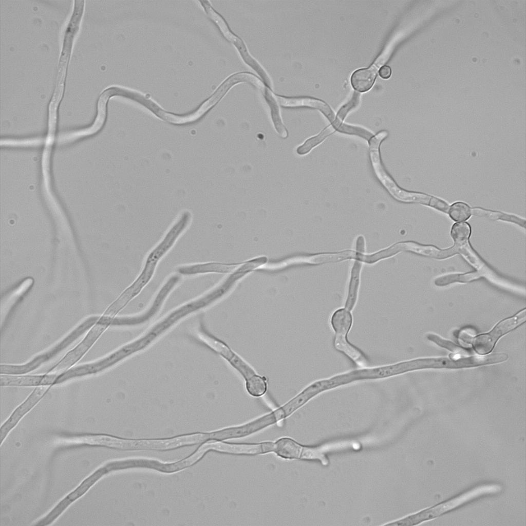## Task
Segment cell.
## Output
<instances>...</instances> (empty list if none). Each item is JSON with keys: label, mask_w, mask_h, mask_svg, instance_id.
<instances>
[{"label": "cell", "mask_w": 526, "mask_h": 526, "mask_svg": "<svg viewBox=\"0 0 526 526\" xmlns=\"http://www.w3.org/2000/svg\"><path fill=\"white\" fill-rule=\"evenodd\" d=\"M498 489V486L493 485L476 488L439 505L402 518L400 519V522L403 526L417 524L427 519L437 517L480 495L496 492Z\"/></svg>", "instance_id": "cell-4"}, {"label": "cell", "mask_w": 526, "mask_h": 526, "mask_svg": "<svg viewBox=\"0 0 526 526\" xmlns=\"http://www.w3.org/2000/svg\"><path fill=\"white\" fill-rule=\"evenodd\" d=\"M337 128L342 132L358 135L368 139L372 136L370 133L359 127L343 125H339Z\"/></svg>", "instance_id": "cell-19"}, {"label": "cell", "mask_w": 526, "mask_h": 526, "mask_svg": "<svg viewBox=\"0 0 526 526\" xmlns=\"http://www.w3.org/2000/svg\"><path fill=\"white\" fill-rule=\"evenodd\" d=\"M376 74L377 70L373 67L358 69L353 73L351 77L352 86L360 92L366 91L373 84Z\"/></svg>", "instance_id": "cell-9"}, {"label": "cell", "mask_w": 526, "mask_h": 526, "mask_svg": "<svg viewBox=\"0 0 526 526\" xmlns=\"http://www.w3.org/2000/svg\"><path fill=\"white\" fill-rule=\"evenodd\" d=\"M429 340L436 343L439 345L446 348L448 349L451 350L453 351H459L462 350L459 347L456 346L454 344L450 343L444 339H441L440 337L434 334H429L427 336Z\"/></svg>", "instance_id": "cell-20"}, {"label": "cell", "mask_w": 526, "mask_h": 526, "mask_svg": "<svg viewBox=\"0 0 526 526\" xmlns=\"http://www.w3.org/2000/svg\"><path fill=\"white\" fill-rule=\"evenodd\" d=\"M470 234L471 228L466 222L456 223L452 228L451 235L455 241L456 247L465 246Z\"/></svg>", "instance_id": "cell-14"}, {"label": "cell", "mask_w": 526, "mask_h": 526, "mask_svg": "<svg viewBox=\"0 0 526 526\" xmlns=\"http://www.w3.org/2000/svg\"><path fill=\"white\" fill-rule=\"evenodd\" d=\"M378 147H370L372 163L377 176L396 198L404 201H412L414 194L408 193L399 188L384 171L380 162Z\"/></svg>", "instance_id": "cell-8"}, {"label": "cell", "mask_w": 526, "mask_h": 526, "mask_svg": "<svg viewBox=\"0 0 526 526\" xmlns=\"http://www.w3.org/2000/svg\"><path fill=\"white\" fill-rule=\"evenodd\" d=\"M352 322L350 312L345 309H340L333 314L331 318V326L335 335H346L349 331Z\"/></svg>", "instance_id": "cell-11"}, {"label": "cell", "mask_w": 526, "mask_h": 526, "mask_svg": "<svg viewBox=\"0 0 526 526\" xmlns=\"http://www.w3.org/2000/svg\"><path fill=\"white\" fill-rule=\"evenodd\" d=\"M525 317V310L524 309L515 316L501 321L490 332L471 339L470 342L477 353L486 354L493 349L501 336L524 322Z\"/></svg>", "instance_id": "cell-5"}, {"label": "cell", "mask_w": 526, "mask_h": 526, "mask_svg": "<svg viewBox=\"0 0 526 526\" xmlns=\"http://www.w3.org/2000/svg\"><path fill=\"white\" fill-rule=\"evenodd\" d=\"M279 103L284 106L295 107L306 106L321 109L328 118L332 120L333 114L329 108L324 103L309 98H285L275 96Z\"/></svg>", "instance_id": "cell-10"}, {"label": "cell", "mask_w": 526, "mask_h": 526, "mask_svg": "<svg viewBox=\"0 0 526 526\" xmlns=\"http://www.w3.org/2000/svg\"><path fill=\"white\" fill-rule=\"evenodd\" d=\"M99 317L90 316L72 330L66 336L48 350L35 356L28 362L21 365L1 364V374H26L50 361L66 349L97 322Z\"/></svg>", "instance_id": "cell-1"}, {"label": "cell", "mask_w": 526, "mask_h": 526, "mask_svg": "<svg viewBox=\"0 0 526 526\" xmlns=\"http://www.w3.org/2000/svg\"><path fill=\"white\" fill-rule=\"evenodd\" d=\"M58 375V373H55L37 375L1 374L0 385L4 387H52Z\"/></svg>", "instance_id": "cell-6"}, {"label": "cell", "mask_w": 526, "mask_h": 526, "mask_svg": "<svg viewBox=\"0 0 526 526\" xmlns=\"http://www.w3.org/2000/svg\"><path fill=\"white\" fill-rule=\"evenodd\" d=\"M333 130L334 129L332 126L327 127L318 135L309 139L303 145L298 147L297 149V153L299 155H304L308 153Z\"/></svg>", "instance_id": "cell-17"}, {"label": "cell", "mask_w": 526, "mask_h": 526, "mask_svg": "<svg viewBox=\"0 0 526 526\" xmlns=\"http://www.w3.org/2000/svg\"><path fill=\"white\" fill-rule=\"evenodd\" d=\"M49 386H41L35 387L27 398L13 411L11 416L2 426L1 434L6 435L20 419L32 408H33L47 393L51 388Z\"/></svg>", "instance_id": "cell-7"}, {"label": "cell", "mask_w": 526, "mask_h": 526, "mask_svg": "<svg viewBox=\"0 0 526 526\" xmlns=\"http://www.w3.org/2000/svg\"><path fill=\"white\" fill-rule=\"evenodd\" d=\"M110 324L111 321L107 318L103 316L99 317L83 339L46 373H61L71 368L85 355Z\"/></svg>", "instance_id": "cell-3"}, {"label": "cell", "mask_w": 526, "mask_h": 526, "mask_svg": "<svg viewBox=\"0 0 526 526\" xmlns=\"http://www.w3.org/2000/svg\"><path fill=\"white\" fill-rule=\"evenodd\" d=\"M448 213L454 220L461 221L467 220L471 215L469 206L463 202H457L453 203L450 207Z\"/></svg>", "instance_id": "cell-15"}, {"label": "cell", "mask_w": 526, "mask_h": 526, "mask_svg": "<svg viewBox=\"0 0 526 526\" xmlns=\"http://www.w3.org/2000/svg\"><path fill=\"white\" fill-rule=\"evenodd\" d=\"M267 380L264 377L252 374L246 379V387L248 392L255 397L264 395L267 389Z\"/></svg>", "instance_id": "cell-13"}, {"label": "cell", "mask_w": 526, "mask_h": 526, "mask_svg": "<svg viewBox=\"0 0 526 526\" xmlns=\"http://www.w3.org/2000/svg\"><path fill=\"white\" fill-rule=\"evenodd\" d=\"M391 69L388 66H384L382 67L379 71V74L380 77L385 79L389 78L391 75Z\"/></svg>", "instance_id": "cell-21"}, {"label": "cell", "mask_w": 526, "mask_h": 526, "mask_svg": "<svg viewBox=\"0 0 526 526\" xmlns=\"http://www.w3.org/2000/svg\"><path fill=\"white\" fill-rule=\"evenodd\" d=\"M182 222L181 221L180 224H179V223L177 224L175 227L172 229L163 242L149 255L147 261V262L155 264L154 262H156V260H157L164 253L165 250H167L168 248L170 247L169 246H171L173 242H173L177 238L182 230L184 229V226Z\"/></svg>", "instance_id": "cell-12"}, {"label": "cell", "mask_w": 526, "mask_h": 526, "mask_svg": "<svg viewBox=\"0 0 526 526\" xmlns=\"http://www.w3.org/2000/svg\"><path fill=\"white\" fill-rule=\"evenodd\" d=\"M267 96H268L267 98L271 107V116L275 127L281 137L286 138L288 136V133L281 122L278 107L275 103L274 98L271 97L269 94H268Z\"/></svg>", "instance_id": "cell-18"}, {"label": "cell", "mask_w": 526, "mask_h": 526, "mask_svg": "<svg viewBox=\"0 0 526 526\" xmlns=\"http://www.w3.org/2000/svg\"><path fill=\"white\" fill-rule=\"evenodd\" d=\"M232 267L216 264H208L181 268L180 272L183 274H191L201 271L227 272Z\"/></svg>", "instance_id": "cell-16"}, {"label": "cell", "mask_w": 526, "mask_h": 526, "mask_svg": "<svg viewBox=\"0 0 526 526\" xmlns=\"http://www.w3.org/2000/svg\"><path fill=\"white\" fill-rule=\"evenodd\" d=\"M508 355L494 353L487 355L464 358H437L417 359L406 362L408 371L424 368H462L500 363Z\"/></svg>", "instance_id": "cell-2"}]
</instances>
